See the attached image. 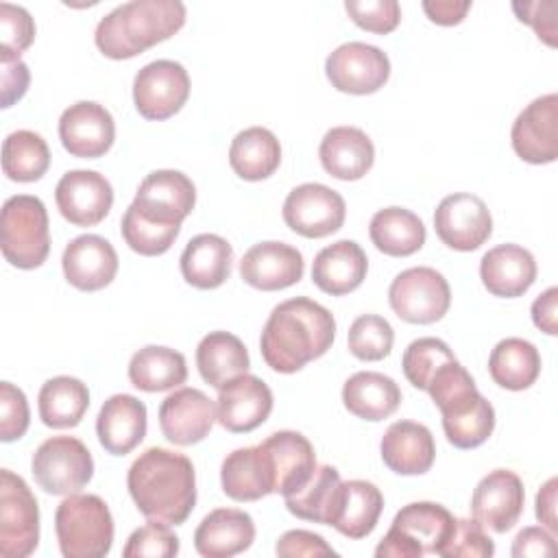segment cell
Segmentation results:
<instances>
[{"instance_id": "cell-10", "label": "cell", "mask_w": 558, "mask_h": 558, "mask_svg": "<svg viewBox=\"0 0 558 558\" xmlns=\"http://www.w3.org/2000/svg\"><path fill=\"white\" fill-rule=\"evenodd\" d=\"M325 74L338 92L355 96L375 94L390 76V59L373 44L347 41L327 57Z\"/></svg>"}, {"instance_id": "cell-39", "label": "cell", "mask_w": 558, "mask_h": 558, "mask_svg": "<svg viewBox=\"0 0 558 558\" xmlns=\"http://www.w3.org/2000/svg\"><path fill=\"white\" fill-rule=\"evenodd\" d=\"M37 405H39V418L46 427H52V429L76 427L89 408V390L76 377L57 375L41 386Z\"/></svg>"}, {"instance_id": "cell-15", "label": "cell", "mask_w": 558, "mask_h": 558, "mask_svg": "<svg viewBox=\"0 0 558 558\" xmlns=\"http://www.w3.org/2000/svg\"><path fill=\"white\" fill-rule=\"evenodd\" d=\"M54 201L70 225L94 227L109 214L113 187L96 170H68L54 187Z\"/></svg>"}, {"instance_id": "cell-29", "label": "cell", "mask_w": 558, "mask_h": 558, "mask_svg": "<svg viewBox=\"0 0 558 558\" xmlns=\"http://www.w3.org/2000/svg\"><path fill=\"white\" fill-rule=\"evenodd\" d=\"M318 157L327 174L340 181H357L373 168L375 146L357 126H333L320 140Z\"/></svg>"}, {"instance_id": "cell-20", "label": "cell", "mask_w": 558, "mask_h": 558, "mask_svg": "<svg viewBox=\"0 0 558 558\" xmlns=\"http://www.w3.org/2000/svg\"><path fill=\"white\" fill-rule=\"evenodd\" d=\"M305 262L299 248L286 242H257L240 259V277L255 290L275 292L301 281Z\"/></svg>"}, {"instance_id": "cell-32", "label": "cell", "mask_w": 558, "mask_h": 558, "mask_svg": "<svg viewBox=\"0 0 558 558\" xmlns=\"http://www.w3.org/2000/svg\"><path fill=\"white\" fill-rule=\"evenodd\" d=\"M384 510L381 490L366 480H349L340 484L338 501L331 517V527H336L347 538L368 536Z\"/></svg>"}, {"instance_id": "cell-18", "label": "cell", "mask_w": 558, "mask_h": 558, "mask_svg": "<svg viewBox=\"0 0 558 558\" xmlns=\"http://www.w3.org/2000/svg\"><path fill=\"white\" fill-rule=\"evenodd\" d=\"M272 412V390L255 375H240L218 390L216 421L231 434L259 427Z\"/></svg>"}, {"instance_id": "cell-26", "label": "cell", "mask_w": 558, "mask_h": 558, "mask_svg": "<svg viewBox=\"0 0 558 558\" xmlns=\"http://www.w3.org/2000/svg\"><path fill=\"white\" fill-rule=\"evenodd\" d=\"M259 445L268 453V460L272 466L275 493L283 497L296 493L318 466L314 447L301 432L281 429L270 434Z\"/></svg>"}, {"instance_id": "cell-19", "label": "cell", "mask_w": 558, "mask_h": 558, "mask_svg": "<svg viewBox=\"0 0 558 558\" xmlns=\"http://www.w3.org/2000/svg\"><path fill=\"white\" fill-rule=\"evenodd\" d=\"M216 423V403L198 388H179L159 405L161 434L179 447L201 442Z\"/></svg>"}, {"instance_id": "cell-33", "label": "cell", "mask_w": 558, "mask_h": 558, "mask_svg": "<svg viewBox=\"0 0 558 558\" xmlns=\"http://www.w3.org/2000/svg\"><path fill=\"white\" fill-rule=\"evenodd\" d=\"M342 403L353 416L377 423L397 412L401 403V388L384 373L360 371L344 381Z\"/></svg>"}, {"instance_id": "cell-41", "label": "cell", "mask_w": 558, "mask_h": 558, "mask_svg": "<svg viewBox=\"0 0 558 558\" xmlns=\"http://www.w3.org/2000/svg\"><path fill=\"white\" fill-rule=\"evenodd\" d=\"M50 166V148L46 140L28 129L7 135L2 144V172L17 183L39 181Z\"/></svg>"}, {"instance_id": "cell-21", "label": "cell", "mask_w": 558, "mask_h": 558, "mask_svg": "<svg viewBox=\"0 0 558 558\" xmlns=\"http://www.w3.org/2000/svg\"><path fill=\"white\" fill-rule=\"evenodd\" d=\"M63 275L70 286L83 292L107 288L118 272V253L109 240L85 233L68 242L61 255Z\"/></svg>"}, {"instance_id": "cell-3", "label": "cell", "mask_w": 558, "mask_h": 558, "mask_svg": "<svg viewBox=\"0 0 558 558\" xmlns=\"http://www.w3.org/2000/svg\"><path fill=\"white\" fill-rule=\"evenodd\" d=\"M183 24L185 4L179 0H133L118 4L98 22L94 41L105 57L122 61L170 39Z\"/></svg>"}, {"instance_id": "cell-8", "label": "cell", "mask_w": 558, "mask_h": 558, "mask_svg": "<svg viewBox=\"0 0 558 558\" xmlns=\"http://www.w3.org/2000/svg\"><path fill=\"white\" fill-rule=\"evenodd\" d=\"M388 303L392 312L412 325H429L440 320L451 305L449 281L429 266H414L401 270L390 288Z\"/></svg>"}, {"instance_id": "cell-7", "label": "cell", "mask_w": 558, "mask_h": 558, "mask_svg": "<svg viewBox=\"0 0 558 558\" xmlns=\"http://www.w3.org/2000/svg\"><path fill=\"white\" fill-rule=\"evenodd\" d=\"M39 545V506L28 484L9 469L0 471V554L26 558Z\"/></svg>"}, {"instance_id": "cell-54", "label": "cell", "mask_w": 558, "mask_h": 558, "mask_svg": "<svg viewBox=\"0 0 558 558\" xmlns=\"http://www.w3.org/2000/svg\"><path fill=\"white\" fill-rule=\"evenodd\" d=\"M0 76H2V109L15 105L28 89L31 72L22 59L0 61Z\"/></svg>"}, {"instance_id": "cell-5", "label": "cell", "mask_w": 558, "mask_h": 558, "mask_svg": "<svg viewBox=\"0 0 558 558\" xmlns=\"http://www.w3.org/2000/svg\"><path fill=\"white\" fill-rule=\"evenodd\" d=\"M0 246L4 259L22 270L39 268L50 253L48 211L41 198L15 194L0 214Z\"/></svg>"}, {"instance_id": "cell-31", "label": "cell", "mask_w": 558, "mask_h": 558, "mask_svg": "<svg viewBox=\"0 0 558 558\" xmlns=\"http://www.w3.org/2000/svg\"><path fill=\"white\" fill-rule=\"evenodd\" d=\"M233 248L216 233L194 235L179 259L183 279L198 290H214L231 277Z\"/></svg>"}, {"instance_id": "cell-42", "label": "cell", "mask_w": 558, "mask_h": 558, "mask_svg": "<svg viewBox=\"0 0 558 558\" xmlns=\"http://www.w3.org/2000/svg\"><path fill=\"white\" fill-rule=\"evenodd\" d=\"M120 231L131 251L146 255V257H155V255L166 253L174 244V240L181 231V225L150 222V220L142 218L133 205H129L122 216Z\"/></svg>"}, {"instance_id": "cell-35", "label": "cell", "mask_w": 558, "mask_h": 558, "mask_svg": "<svg viewBox=\"0 0 558 558\" xmlns=\"http://www.w3.org/2000/svg\"><path fill=\"white\" fill-rule=\"evenodd\" d=\"M229 163L244 181L268 179L281 163V144L272 131L248 126L231 140Z\"/></svg>"}, {"instance_id": "cell-1", "label": "cell", "mask_w": 558, "mask_h": 558, "mask_svg": "<svg viewBox=\"0 0 558 558\" xmlns=\"http://www.w3.org/2000/svg\"><path fill=\"white\" fill-rule=\"evenodd\" d=\"M333 338V314L307 296H294L272 307L262 329L259 351L272 371L290 375L325 355Z\"/></svg>"}, {"instance_id": "cell-13", "label": "cell", "mask_w": 558, "mask_h": 558, "mask_svg": "<svg viewBox=\"0 0 558 558\" xmlns=\"http://www.w3.org/2000/svg\"><path fill=\"white\" fill-rule=\"evenodd\" d=\"M434 229L442 244L453 251H475L493 233V218L486 203L471 192L445 196L434 211Z\"/></svg>"}, {"instance_id": "cell-22", "label": "cell", "mask_w": 558, "mask_h": 558, "mask_svg": "<svg viewBox=\"0 0 558 558\" xmlns=\"http://www.w3.org/2000/svg\"><path fill=\"white\" fill-rule=\"evenodd\" d=\"M456 527V517L440 504L434 501H412L403 506L390 525V532L401 536L416 554V558L436 554L451 538Z\"/></svg>"}, {"instance_id": "cell-37", "label": "cell", "mask_w": 558, "mask_h": 558, "mask_svg": "<svg viewBox=\"0 0 558 558\" xmlns=\"http://www.w3.org/2000/svg\"><path fill=\"white\" fill-rule=\"evenodd\" d=\"M129 379L144 392L172 390L187 379V364L181 351L148 344L133 353L129 362Z\"/></svg>"}, {"instance_id": "cell-56", "label": "cell", "mask_w": 558, "mask_h": 558, "mask_svg": "<svg viewBox=\"0 0 558 558\" xmlns=\"http://www.w3.org/2000/svg\"><path fill=\"white\" fill-rule=\"evenodd\" d=\"M471 9L469 0H425L423 2V11L427 13V17L434 24L440 26H453L460 24L466 17V11Z\"/></svg>"}, {"instance_id": "cell-38", "label": "cell", "mask_w": 558, "mask_h": 558, "mask_svg": "<svg viewBox=\"0 0 558 558\" xmlns=\"http://www.w3.org/2000/svg\"><path fill=\"white\" fill-rule=\"evenodd\" d=\"M488 373L506 390H525L541 375V353L530 340L504 338L488 355Z\"/></svg>"}, {"instance_id": "cell-48", "label": "cell", "mask_w": 558, "mask_h": 558, "mask_svg": "<svg viewBox=\"0 0 558 558\" xmlns=\"http://www.w3.org/2000/svg\"><path fill=\"white\" fill-rule=\"evenodd\" d=\"M344 11L364 31L386 35L401 22V7L397 0H347Z\"/></svg>"}, {"instance_id": "cell-9", "label": "cell", "mask_w": 558, "mask_h": 558, "mask_svg": "<svg viewBox=\"0 0 558 558\" xmlns=\"http://www.w3.org/2000/svg\"><path fill=\"white\" fill-rule=\"evenodd\" d=\"M190 98L187 70L172 59L146 63L133 78V102L146 120H168Z\"/></svg>"}, {"instance_id": "cell-34", "label": "cell", "mask_w": 558, "mask_h": 558, "mask_svg": "<svg viewBox=\"0 0 558 558\" xmlns=\"http://www.w3.org/2000/svg\"><path fill=\"white\" fill-rule=\"evenodd\" d=\"M251 366L244 342L229 331H209L196 347V368L205 384L222 388Z\"/></svg>"}, {"instance_id": "cell-45", "label": "cell", "mask_w": 558, "mask_h": 558, "mask_svg": "<svg viewBox=\"0 0 558 558\" xmlns=\"http://www.w3.org/2000/svg\"><path fill=\"white\" fill-rule=\"evenodd\" d=\"M442 429L453 447L475 449L484 445L495 429V408L486 397H482L469 412L453 418H442Z\"/></svg>"}, {"instance_id": "cell-51", "label": "cell", "mask_w": 558, "mask_h": 558, "mask_svg": "<svg viewBox=\"0 0 558 558\" xmlns=\"http://www.w3.org/2000/svg\"><path fill=\"white\" fill-rule=\"evenodd\" d=\"M512 11L517 17L534 28L538 39H543L547 46H556V0H534V2H512Z\"/></svg>"}, {"instance_id": "cell-25", "label": "cell", "mask_w": 558, "mask_h": 558, "mask_svg": "<svg viewBox=\"0 0 558 558\" xmlns=\"http://www.w3.org/2000/svg\"><path fill=\"white\" fill-rule=\"evenodd\" d=\"M379 453L392 473L423 475L434 464L436 442L423 423L395 421L381 436Z\"/></svg>"}, {"instance_id": "cell-49", "label": "cell", "mask_w": 558, "mask_h": 558, "mask_svg": "<svg viewBox=\"0 0 558 558\" xmlns=\"http://www.w3.org/2000/svg\"><path fill=\"white\" fill-rule=\"evenodd\" d=\"M493 554H495V543L475 519H456L451 538L440 551V556L445 558H458V556L488 558Z\"/></svg>"}, {"instance_id": "cell-24", "label": "cell", "mask_w": 558, "mask_h": 558, "mask_svg": "<svg viewBox=\"0 0 558 558\" xmlns=\"http://www.w3.org/2000/svg\"><path fill=\"white\" fill-rule=\"evenodd\" d=\"M536 259L519 244H499L484 253L480 262V279L493 296H523L536 281Z\"/></svg>"}, {"instance_id": "cell-55", "label": "cell", "mask_w": 558, "mask_h": 558, "mask_svg": "<svg viewBox=\"0 0 558 558\" xmlns=\"http://www.w3.org/2000/svg\"><path fill=\"white\" fill-rule=\"evenodd\" d=\"M532 323L547 336L558 333V288H547L532 303Z\"/></svg>"}, {"instance_id": "cell-16", "label": "cell", "mask_w": 558, "mask_h": 558, "mask_svg": "<svg viewBox=\"0 0 558 558\" xmlns=\"http://www.w3.org/2000/svg\"><path fill=\"white\" fill-rule=\"evenodd\" d=\"M510 142L527 163H551L558 157V96L534 98L512 122Z\"/></svg>"}, {"instance_id": "cell-50", "label": "cell", "mask_w": 558, "mask_h": 558, "mask_svg": "<svg viewBox=\"0 0 558 558\" xmlns=\"http://www.w3.org/2000/svg\"><path fill=\"white\" fill-rule=\"evenodd\" d=\"M31 423L26 395L11 381L0 384V440L13 442L22 438Z\"/></svg>"}, {"instance_id": "cell-28", "label": "cell", "mask_w": 558, "mask_h": 558, "mask_svg": "<svg viewBox=\"0 0 558 558\" xmlns=\"http://www.w3.org/2000/svg\"><path fill=\"white\" fill-rule=\"evenodd\" d=\"M220 484L233 501H257L275 493V477L268 453L262 445L231 451L220 466Z\"/></svg>"}, {"instance_id": "cell-43", "label": "cell", "mask_w": 558, "mask_h": 558, "mask_svg": "<svg viewBox=\"0 0 558 558\" xmlns=\"http://www.w3.org/2000/svg\"><path fill=\"white\" fill-rule=\"evenodd\" d=\"M451 360H456V355H453V351L449 349V344L445 340L425 336V338L412 340L405 347L403 357H401V368H403L405 379L414 388L425 390L429 379L434 377V373L445 362H451Z\"/></svg>"}, {"instance_id": "cell-40", "label": "cell", "mask_w": 558, "mask_h": 558, "mask_svg": "<svg viewBox=\"0 0 558 558\" xmlns=\"http://www.w3.org/2000/svg\"><path fill=\"white\" fill-rule=\"evenodd\" d=\"M340 473L331 464H320L312 473V477L292 495H286V508L290 514L303 519L329 525L333 517V508L340 493Z\"/></svg>"}, {"instance_id": "cell-11", "label": "cell", "mask_w": 558, "mask_h": 558, "mask_svg": "<svg viewBox=\"0 0 558 558\" xmlns=\"http://www.w3.org/2000/svg\"><path fill=\"white\" fill-rule=\"evenodd\" d=\"M344 198L323 183H301L283 201L286 225L303 238H325L344 225Z\"/></svg>"}, {"instance_id": "cell-57", "label": "cell", "mask_w": 558, "mask_h": 558, "mask_svg": "<svg viewBox=\"0 0 558 558\" xmlns=\"http://www.w3.org/2000/svg\"><path fill=\"white\" fill-rule=\"evenodd\" d=\"M556 493H558V480L549 477L541 490L536 493V519L551 532H558V521H556Z\"/></svg>"}, {"instance_id": "cell-17", "label": "cell", "mask_w": 558, "mask_h": 558, "mask_svg": "<svg viewBox=\"0 0 558 558\" xmlns=\"http://www.w3.org/2000/svg\"><path fill=\"white\" fill-rule=\"evenodd\" d=\"M59 140L72 157H102L116 140L113 116L94 100H78L61 113Z\"/></svg>"}, {"instance_id": "cell-46", "label": "cell", "mask_w": 558, "mask_h": 558, "mask_svg": "<svg viewBox=\"0 0 558 558\" xmlns=\"http://www.w3.org/2000/svg\"><path fill=\"white\" fill-rule=\"evenodd\" d=\"M35 39V22L31 13L11 2H0V61L20 59Z\"/></svg>"}, {"instance_id": "cell-30", "label": "cell", "mask_w": 558, "mask_h": 558, "mask_svg": "<svg viewBox=\"0 0 558 558\" xmlns=\"http://www.w3.org/2000/svg\"><path fill=\"white\" fill-rule=\"evenodd\" d=\"M368 259L353 240H338L320 248L312 264V281L331 296L353 292L366 279Z\"/></svg>"}, {"instance_id": "cell-44", "label": "cell", "mask_w": 558, "mask_h": 558, "mask_svg": "<svg viewBox=\"0 0 558 558\" xmlns=\"http://www.w3.org/2000/svg\"><path fill=\"white\" fill-rule=\"evenodd\" d=\"M395 331L392 325L379 314L357 316L347 333L349 351L362 362L384 360L392 351Z\"/></svg>"}, {"instance_id": "cell-4", "label": "cell", "mask_w": 558, "mask_h": 558, "mask_svg": "<svg viewBox=\"0 0 558 558\" xmlns=\"http://www.w3.org/2000/svg\"><path fill=\"white\" fill-rule=\"evenodd\" d=\"M54 532L65 558H102L113 545V517L98 495L72 493L57 506Z\"/></svg>"}, {"instance_id": "cell-36", "label": "cell", "mask_w": 558, "mask_h": 558, "mask_svg": "<svg viewBox=\"0 0 558 558\" xmlns=\"http://www.w3.org/2000/svg\"><path fill=\"white\" fill-rule=\"evenodd\" d=\"M371 242L377 251L390 257H408L425 244L423 220L403 207H384L373 214L368 225Z\"/></svg>"}, {"instance_id": "cell-14", "label": "cell", "mask_w": 558, "mask_h": 558, "mask_svg": "<svg viewBox=\"0 0 558 558\" xmlns=\"http://www.w3.org/2000/svg\"><path fill=\"white\" fill-rule=\"evenodd\" d=\"M523 501L521 477L510 469H495L477 482L471 495V514L482 527L504 534L519 521Z\"/></svg>"}, {"instance_id": "cell-53", "label": "cell", "mask_w": 558, "mask_h": 558, "mask_svg": "<svg viewBox=\"0 0 558 558\" xmlns=\"http://www.w3.org/2000/svg\"><path fill=\"white\" fill-rule=\"evenodd\" d=\"M556 554V541H554V534L545 527H536V525H530V527H523L514 543H512V556L514 558H525V556H532V558H538V556H554Z\"/></svg>"}, {"instance_id": "cell-27", "label": "cell", "mask_w": 558, "mask_h": 558, "mask_svg": "<svg viewBox=\"0 0 558 558\" xmlns=\"http://www.w3.org/2000/svg\"><path fill=\"white\" fill-rule=\"evenodd\" d=\"M255 541V523L238 508H216L203 517L194 532V547L205 558H231Z\"/></svg>"}, {"instance_id": "cell-52", "label": "cell", "mask_w": 558, "mask_h": 558, "mask_svg": "<svg viewBox=\"0 0 558 558\" xmlns=\"http://www.w3.org/2000/svg\"><path fill=\"white\" fill-rule=\"evenodd\" d=\"M277 556L281 558H316V556H333L336 549L331 545H327V541L320 534H314L310 530H288L286 534L279 536L277 547H275Z\"/></svg>"}, {"instance_id": "cell-12", "label": "cell", "mask_w": 558, "mask_h": 558, "mask_svg": "<svg viewBox=\"0 0 558 558\" xmlns=\"http://www.w3.org/2000/svg\"><path fill=\"white\" fill-rule=\"evenodd\" d=\"M131 205L150 222L181 225L196 205V187L181 170H155L142 179Z\"/></svg>"}, {"instance_id": "cell-6", "label": "cell", "mask_w": 558, "mask_h": 558, "mask_svg": "<svg viewBox=\"0 0 558 558\" xmlns=\"http://www.w3.org/2000/svg\"><path fill=\"white\" fill-rule=\"evenodd\" d=\"M31 473L48 495H72L85 488L94 475V458L74 436L46 438L33 453Z\"/></svg>"}, {"instance_id": "cell-47", "label": "cell", "mask_w": 558, "mask_h": 558, "mask_svg": "<svg viewBox=\"0 0 558 558\" xmlns=\"http://www.w3.org/2000/svg\"><path fill=\"white\" fill-rule=\"evenodd\" d=\"M179 554V538L177 534L159 521H150L131 532L126 545L122 549L124 558H170Z\"/></svg>"}, {"instance_id": "cell-2", "label": "cell", "mask_w": 558, "mask_h": 558, "mask_svg": "<svg viewBox=\"0 0 558 558\" xmlns=\"http://www.w3.org/2000/svg\"><path fill=\"white\" fill-rule=\"evenodd\" d=\"M126 488L137 510L166 525H181L196 506V473L187 456L148 447L126 473Z\"/></svg>"}, {"instance_id": "cell-23", "label": "cell", "mask_w": 558, "mask_h": 558, "mask_svg": "<svg viewBox=\"0 0 558 558\" xmlns=\"http://www.w3.org/2000/svg\"><path fill=\"white\" fill-rule=\"evenodd\" d=\"M146 405L133 395L109 397L96 418V434L102 449L111 456L131 453L146 436Z\"/></svg>"}]
</instances>
